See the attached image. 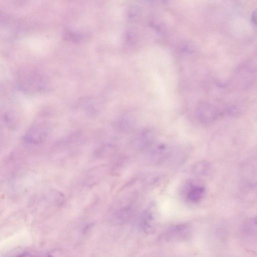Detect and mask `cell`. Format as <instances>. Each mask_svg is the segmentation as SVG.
<instances>
[{"label": "cell", "instance_id": "obj_1", "mask_svg": "<svg viewBox=\"0 0 257 257\" xmlns=\"http://www.w3.org/2000/svg\"><path fill=\"white\" fill-rule=\"evenodd\" d=\"M46 135L45 130L37 126H33L25 134L24 140L29 143L37 144L43 142Z\"/></svg>", "mask_w": 257, "mask_h": 257}, {"label": "cell", "instance_id": "obj_2", "mask_svg": "<svg viewBox=\"0 0 257 257\" xmlns=\"http://www.w3.org/2000/svg\"><path fill=\"white\" fill-rule=\"evenodd\" d=\"M140 226L146 233H153L155 229V223L152 216L148 213H145L141 219Z\"/></svg>", "mask_w": 257, "mask_h": 257}, {"label": "cell", "instance_id": "obj_4", "mask_svg": "<svg viewBox=\"0 0 257 257\" xmlns=\"http://www.w3.org/2000/svg\"><path fill=\"white\" fill-rule=\"evenodd\" d=\"M209 164L205 161H202L197 163L194 166L193 171L195 174L203 175L205 174L209 169Z\"/></svg>", "mask_w": 257, "mask_h": 257}, {"label": "cell", "instance_id": "obj_5", "mask_svg": "<svg viewBox=\"0 0 257 257\" xmlns=\"http://www.w3.org/2000/svg\"><path fill=\"white\" fill-rule=\"evenodd\" d=\"M19 257H35L33 255H32L29 253H25L23 254H22Z\"/></svg>", "mask_w": 257, "mask_h": 257}, {"label": "cell", "instance_id": "obj_3", "mask_svg": "<svg viewBox=\"0 0 257 257\" xmlns=\"http://www.w3.org/2000/svg\"><path fill=\"white\" fill-rule=\"evenodd\" d=\"M204 192V188L203 187L197 186H193L187 194V198L192 202L198 201L202 198Z\"/></svg>", "mask_w": 257, "mask_h": 257}]
</instances>
